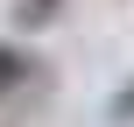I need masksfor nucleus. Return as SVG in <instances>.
Instances as JSON below:
<instances>
[{"instance_id":"nucleus-1","label":"nucleus","mask_w":134,"mask_h":127,"mask_svg":"<svg viewBox=\"0 0 134 127\" xmlns=\"http://www.w3.org/2000/svg\"><path fill=\"white\" fill-rule=\"evenodd\" d=\"M28 71H35V57H28L21 42H0V99H7V92L28 78Z\"/></svg>"},{"instance_id":"nucleus-3","label":"nucleus","mask_w":134,"mask_h":127,"mask_svg":"<svg viewBox=\"0 0 134 127\" xmlns=\"http://www.w3.org/2000/svg\"><path fill=\"white\" fill-rule=\"evenodd\" d=\"M106 113H113V120H134V78L120 85V92H113V106H106Z\"/></svg>"},{"instance_id":"nucleus-2","label":"nucleus","mask_w":134,"mask_h":127,"mask_svg":"<svg viewBox=\"0 0 134 127\" xmlns=\"http://www.w3.org/2000/svg\"><path fill=\"white\" fill-rule=\"evenodd\" d=\"M57 7H64V0H21V7H14V21H21V28H49V21H57Z\"/></svg>"}]
</instances>
